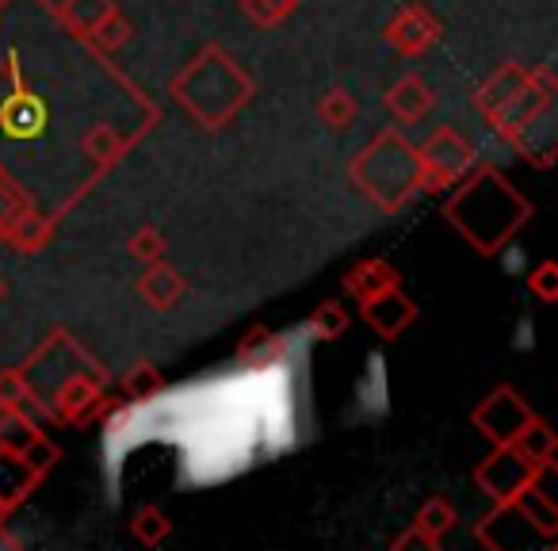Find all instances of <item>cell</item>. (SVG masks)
Wrapping results in <instances>:
<instances>
[{
    "instance_id": "obj_1",
    "label": "cell",
    "mask_w": 558,
    "mask_h": 551,
    "mask_svg": "<svg viewBox=\"0 0 558 551\" xmlns=\"http://www.w3.org/2000/svg\"><path fill=\"white\" fill-rule=\"evenodd\" d=\"M295 372L288 364H264L226 375L215 395L192 398L184 391L157 398L172 421H195L199 433H184V467L192 482L230 479L253 467L264 452H279L295 433Z\"/></svg>"
},
{
    "instance_id": "obj_2",
    "label": "cell",
    "mask_w": 558,
    "mask_h": 551,
    "mask_svg": "<svg viewBox=\"0 0 558 551\" xmlns=\"http://www.w3.org/2000/svg\"><path fill=\"white\" fill-rule=\"evenodd\" d=\"M356 403H360V410H364L367 418H375V414L387 410V368H383L379 352L367 360V375H364V383H360Z\"/></svg>"
},
{
    "instance_id": "obj_3",
    "label": "cell",
    "mask_w": 558,
    "mask_h": 551,
    "mask_svg": "<svg viewBox=\"0 0 558 551\" xmlns=\"http://www.w3.org/2000/svg\"><path fill=\"white\" fill-rule=\"evenodd\" d=\"M524 261H527V256H524V249H520V245L505 249V256H501L505 272H512V276H517V272H520V268H524Z\"/></svg>"
},
{
    "instance_id": "obj_4",
    "label": "cell",
    "mask_w": 558,
    "mask_h": 551,
    "mask_svg": "<svg viewBox=\"0 0 558 551\" xmlns=\"http://www.w3.org/2000/svg\"><path fill=\"white\" fill-rule=\"evenodd\" d=\"M532 345H535V326L524 319V322L517 326V349H532Z\"/></svg>"
}]
</instances>
